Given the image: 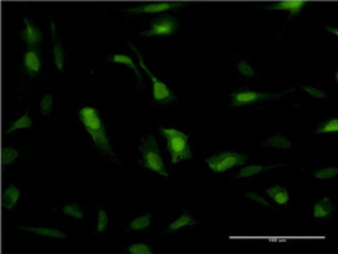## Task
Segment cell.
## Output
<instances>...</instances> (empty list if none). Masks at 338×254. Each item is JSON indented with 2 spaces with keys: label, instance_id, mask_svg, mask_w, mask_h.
Masks as SVG:
<instances>
[{
  "label": "cell",
  "instance_id": "cell-1",
  "mask_svg": "<svg viewBox=\"0 0 338 254\" xmlns=\"http://www.w3.org/2000/svg\"><path fill=\"white\" fill-rule=\"evenodd\" d=\"M79 118L83 122L84 129L87 130L92 137L95 146L100 150L101 153L114 157L111 145H110V141L107 137L106 127H104V123H103L97 110H95L93 107H84L79 112Z\"/></svg>",
  "mask_w": 338,
  "mask_h": 254
},
{
  "label": "cell",
  "instance_id": "cell-2",
  "mask_svg": "<svg viewBox=\"0 0 338 254\" xmlns=\"http://www.w3.org/2000/svg\"><path fill=\"white\" fill-rule=\"evenodd\" d=\"M160 133L167 138V146L172 164H179L183 160L192 159L188 135L172 127H160Z\"/></svg>",
  "mask_w": 338,
  "mask_h": 254
},
{
  "label": "cell",
  "instance_id": "cell-3",
  "mask_svg": "<svg viewBox=\"0 0 338 254\" xmlns=\"http://www.w3.org/2000/svg\"><path fill=\"white\" fill-rule=\"evenodd\" d=\"M140 152L142 154V163H144L145 168L159 173L161 176H165V177L168 176L164 160L160 153L159 145H157V141L153 135L149 134L145 139H142L140 145Z\"/></svg>",
  "mask_w": 338,
  "mask_h": 254
},
{
  "label": "cell",
  "instance_id": "cell-4",
  "mask_svg": "<svg viewBox=\"0 0 338 254\" xmlns=\"http://www.w3.org/2000/svg\"><path fill=\"white\" fill-rule=\"evenodd\" d=\"M129 46H130V49H133V52L137 54L141 68L145 71V73H148V76H149V79L152 80V83H153V101H155L156 104H159V106H167L169 103H172V101L176 100V96L173 95V92L169 89L168 85H167L165 83L160 82L159 79H157L153 73L150 72L149 68L145 65L144 60H142V56H141L140 52L135 49V46H133L131 43H129Z\"/></svg>",
  "mask_w": 338,
  "mask_h": 254
},
{
  "label": "cell",
  "instance_id": "cell-5",
  "mask_svg": "<svg viewBox=\"0 0 338 254\" xmlns=\"http://www.w3.org/2000/svg\"><path fill=\"white\" fill-rule=\"evenodd\" d=\"M248 160H249V157L247 154L237 153V152H222V153H218L207 159L206 163L213 172L219 173L240 167L242 164L247 163Z\"/></svg>",
  "mask_w": 338,
  "mask_h": 254
},
{
  "label": "cell",
  "instance_id": "cell-6",
  "mask_svg": "<svg viewBox=\"0 0 338 254\" xmlns=\"http://www.w3.org/2000/svg\"><path fill=\"white\" fill-rule=\"evenodd\" d=\"M290 91L281 92V93H262V92L256 91H240L234 92L232 95V106L233 107H242V106H251V104H256L260 101L264 100H273V99H279L285 93Z\"/></svg>",
  "mask_w": 338,
  "mask_h": 254
},
{
  "label": "cell",
  "instance_id": "cell-7",
  "mask_svg": "<svg viewBox=\"0 0 338 254\" xmlns=\"http://www.w3.org/2000/svg\"><path fill=\"white\" fill-rule=\"evenodd\" d=\"M179 30V20L176 19L172 15H161L156 18L150 29L146 31H142L141 35L144 37H159V35H172Z\"/></svg>",
  "mask_w": 338,
  "mask_h": 254
},
{
  "label": "cell",
  "instance_id": "cell-8",
  "mask_svg": "<svg viewBox=\"0 0 338 254\" xmlns=\"http://www.w3.org/2000/svg\"><path fill=\"white\" fill-rule=\"evenodd\" d=\"M185 3H153V4L141 5L135 8L126 10L130 14H153V12H163L168 10H177L180 7H184Z\"/></svg>",
  "mask_w": 338,
  "mask_h": 254
},
{
  "label": "cell",
  "instance_id": "cell-9",
  "mask_svg": "<svg viewBox=\"0 0 338 254\" xmlns=\"http://www.w3.org/2000/svg\"><path fill=\"white\" fill-rule=\"evenodd\" d=\"M22 38L26 41L29 48H37L44 39V34L29 18H24V30L22 33Z\"/></svg>",
  "mask_w": 338,
  "mask_h": 254
},
{
  "label": "cell",
  "instance_id": "cell-10",
  "mask_svg": "<svg viewBox=\"0 0 338 254\" xmlns=\"http://www.w3.org/2000/svg\"><path fill=\"white\" fill-rule=\"evenodd\" d=\"M24 69L30 75H37L41 71V58L37 48H29L24 54Z\"/></svg>",
  "mask_w": 338,
  "mask_h": 254
},
{
  "label": "cell",
  "instance_id": "cell-11",
  "mask_svg": "<svg viewBox=\"0 0 338 254\" xmlns=\"http://www.w3.org/2000/svg\"><path fill=\"white\" fill-rule=\"evenodd\" d=\"M306 1L304 0H285V1H279L276 4H272L266 7L268 10H285L290 12V19L294 15L299 14L303 10Z\"/></svg>",
  "mask_w": 338,
  "mask_h": 254
},
{
  "label": "cell",
  "instance_id": "cell-12",
  "mask_svg": "<svg viewBox=\"0 0 338 254\" xmlns=\"http://www.w3.org/2000/svg\"><path fill=\"white\" fill-rule=\"evenodd\" d=\"M334 211V206L330 199L328 197H324L322 200H319L317 204L314 206V212L313 215L317 219H321V218H328V216H332Z\"/></svg>",
  "mask_w": 338,
  "mask_h": 254
},
{
  "label": "cell",
  "instance_id": "cell-13",
  "mask_svg": "<svg viewBox=\"0 0 338 254\" xmlns=\"http://www.w3.org/2000/svg\"><path fill=\"white\" fill-rule=\"evenodd\" d=\"M19 196V188H16L15 185L7 187L4 189V192H3V207H4L5 210H12L16 206Z\"/></svg>",
  "mask_w": 338,
  "mask_h": 254
},
{
  "label": "cell",
  "instance_id": "cell-14",
  "mask_svg": "<svg viewBox=\"0 0 338 254\" xmlns=\"http://www.w3.org/2000/svg\"><path fill=\"white\" fill-rule=\"evenodd\" d=\"M52 37H53V56L56 67L60 72H64V50L56 38V24L52 20Z\"/></svg>",
  "mask_w": 338,
  "mask_h": 254
},
{
  "label": "cell",
  "instance_id": "cell-15",
  "mask_svg": "<svg viewBox=\"0 0 338 254\" xmlns=\"http://www.w3.org/2000/svg\"><path fill=\"white\" fill-rule=\"evenodd\" d=\"M266 193H268L277 204H281V206H287V203L290 200V195H288L287 188L280 187V185L268 188V189H266Z\"/></svg>",
  "mask_w": 338,
  "mask_h": 254
},
{
  "label": "cell",
  "instance_id": "cell-16",
  "mask_svg": "<svg viewBox=\"0 0 338 254\" xmlns=\"http://www.w3.org/2000/svg\"><path fill=\"white\" fill-rule=\"evenodd\" d=\"M20 229L24 231H30V233H34L37 235H42V237H50V238H60L63 240L67 237L65 233L60 230H56V229H49V227H44V229H37V227H24V226H20Z\"/></svg>",
  "mask_w": 338,
  "mask_h": 254
},
{
  "label": "cell",
  "instance_id": "cell-17",
  "mask_svg": "<svg viewBox=\"0 0 338 254\" xmlns=\"http://www.w3.org/2000/svg\"><path fill=\"white\" fill-rule=\"evenodd\" d=\"M262 146H269V148L276 149H290L292 144H291L290 139L285 138L284 135L273 134L262 142Z\"/></svg>",
  "mask_w": 338,
  "mask_h": 254
},
{
  "label": "cell",
  "instance_id": "cell-18",
  "mask_svg": "<svg viewBox=\"0 0 338 254\" xmlns=\"http://www.w3.org/2000/svg\"><path fill=\"white\" fill-rule=\"evenodd\" d=\"M196 225V221L193 219L192 216L189 214H183L181 216H179L176 221H173L170 225L168 226L167 229V233H174L176 230H179L181 227H185V226H193Z\"/></svg>",
  "mask_w": 338,
  "mask_h": 254
},
{
  "label": "cell",
  "instance_id": "cell-19",
  "mask_svg": "<svg viewBox=\"0 0 338 254\" xmlns=\"http://www.w3.org/2000/svg\"><path fill=\"white\" fill-rule=\"evenodd\" d=\"M281 165H268V167H264V165H251V167H247V168H242L237 177H251V176H254L257 173L264 172V170H268V169L279 168Z\"/></svg>",
  "mask_w": 338,
  "mask_h": 254
},
{
  "label": "cell",
  "instance_id": "cell-20",
  "mask_svg": "<svg viewBox=\"0 0 338 254\" xmlns=\"http://www.w3.org/2000/svg\"><path fill=\"white\" fill-rule=\"evenodd\" d=\"M112 63H116V64H123V65H127V67L130 68V69H133L135 73V76H137V80H138V83L142 82V75H141L140 69L137 68V65L134 64V61L131 60L129 56H125V54H115V56H112L111 57Z\"/></svg>",
  "mask_w": 338,
  "mask_h": 254
},
{
  "label": "cell",
  "instance_id": "cell-21",
  "mask_svg": "<svg viewBox=\"0 0 338 254\" xmlns=\"http://www.w3.org/2000/svg\"><path fill=\"white\" fill-rule=\"evenodd\" d=\"M31 126H33V120H31V118L29 116V112H26L23 116H20L19 119L15 120L14 123L7 129L5 134H10V133H12V131H15V130L18 129H29Z\"/></svg>",
  "mask_w": 338,
  "mask_h": 254
},
{
  "label": "cell",
  "instance_id": "cell-22",
  "mask_svg": "<svg viewBox=\"0 0 338 254\" xmlns=\"http://www.w3.org/2000/svg\"><path fill=\"white\" fill-rule=\"evenodd\" d=\"M150 221H152L150 214H145L140 218H135L134 221L130 223V230H144L146 227H149Z\"/></svg>",
  "mask_w": 338,
  "mask_h": 254
},
{
  "label": "cell",
  "instance_id": "cell-23",
  "mask_svg": "<svg viewBox=\"0 0 338 254\" xmlns=\"http://www.w3.org/2000/svg\"><path fill=\"white\" fill-rule=\"evenodd\" d=\"M338 131V119L337 118H333L329 122H325L322 125L319 126L318 129L315 130L317 134H325V133H336Z\"/></svg>",
  "mask_w": 338,
  "mask_h": 254
},
{
  "label": "cell",
  "instance_id": "cell-24",
  "mask_svg": "<svg viewBox=\"0 0 338 254\" xmlns=\"http://www.w3.org/2000/svg\"><path fill=\"white\" fill-rule=\"evenodd\" d=\"M19 153L11 148H3L1 149V163L3 165H8V164L14 163L15 160L18 159Z\"/></svg>",
  "mask_w": 338,
  "mask_h": 254
},
{
  "label": "cell",
  "instance_id": "cell-25",
  "mask_svg": "<svg viewBox=\"0 0 338 254\" xmlns=\"http://www.w3.org/2000/svg\"><path fill=\"white\" fill-rule=\"evenodd\" d=\"M338 174V169L336 167H330V168L319 169L314 173V177L321 178V180H328V178H333Z\"/></svg>",
  "mask_w": 338,
  "mask_h": 254
},
{
  "label": "cell",
  "instance_id": "cell-26",
  "mask_svg": "<svg viewBox=\"0 0 338 254\" xmlns=\"http://www.w3.org/2000/svg\"><path fill=\"white\" fill-rule=\"evenodd\" d=\"M63 211L65 215L72 216V218H76V219H82L83 216H84L82 208L78 204H68V206L64 207Z\"/></svg>",
  "mask_w": 338,
  "mask_h": 254
},
{
  "label": "cell",
  "instance_id": "cell-27",
  "mask_svg": "<svg viewBox=\"0 0 338 254\" xmlns=\"http://www.w3.org/2000/svg\"><path fill=\"white\" fill-rule=\"evenodd\" d=\"M108 227V214L104 210H99L97 212V233H103Z\"/></svg>",
  "mask_w": 338,
  "mask_h": 254
},
{
  "label": "cell",
  "instance_id": "cell-28",
  "mask_svg": "<svg viewBox=\"0 0 338 254\" xmlns=\"http://www.w3.org/2000/svg\"><path fill=\"white\" fill-rule=\"evenodd\" d=\"M129 253L131 254H152V249L146 244H134L129 246Z\"/></svg>",
  "mask_w": 338,
  "mask_h": 254
},
{
  "label": "cell",
  "instance_id": "cell-29",
  "mask_svg": "<svg viewBox=\"0 0 338 254\" xmlns=\"http://www.w3.org/2000/svg\"><path fill=\"white\" fill-rule=\"evenodd\" d=\"M52 107H53V95L44 96V99L41 101V112L44 115H48L52 111Z\"/></svg>",
  "mask_w": 338,
  "mask_h": 254
},
{
  "label": "cell",
  "instance_id": "cell-30",
  "mask_svg": "<svg viewBox=\"0 0 338 254\" xmlns=\"http://www.w3.org/2000/svg\"><path fill=\"white\" fill-rule=\"evenodd\" d=\"M238 71H240V73H241L242 76L253 77L254 75H256L254 69H253V68H252L251 65L247 63V61H241V63H238Z\"/></svg>",
  "mask_w": 338,
  "mask_h": 254
},
{
  "label": "cell",
  "instance_id": "cell-31",
  "mask_svg": "<svg viewBox=\"0 0 338 254\" xmlns=\"http://www.w3.org/2000/svg\"><path fill=\"white\" fill-rule=\"evenodd\" d=\"M303 89L307 93H310V95L313 96V97H318V99H325L326 97V93L322 91H319V89H317V88H313V86H303Z\"/></svg>",
  "mask_w": 338,
  "mask_h": 254
},
{
  "label": "cell",
  "instance_id": "cell-32",
  "mask_svg": "<svg viewBox=\"0 0 338 254\" xmlns=\"http://www.w3.org/2000/svg\"><path fill=\"white\" fill-rule=\"evenodd\" d=\"M245 196L249 197V199H253V200H256L257 203H260V204L268 207V208H272L269 203H268V201H266L265 199H262V197H261V196H258L257 193H253V192H248V193H245Z\"/></svg>",
  "mask_w": 338,
  "mask_h": 254
},
{
  "label": "cell",
  "instance_id": "cell-33",
  "mask_svg": "<svg viewBox=\"0 0 338 254\" xmlns=\"http://www.w3.org/2000/svg\"><path fill=\"white\" fill-rule=\"evenodd\" d=\"M325 29H326V31H329V33L334 34V35H338V30L336 29V27H330V26H326Z\"/></svg>",
  "mask_w": 338,
  "mask_h": 254
}]
</instances>
